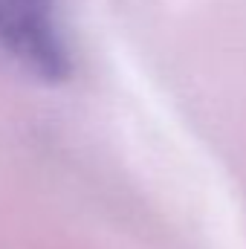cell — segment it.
<instances>
[{"instance_id":"6da1fadb","label":"cell","mask_w":246,"mask_h":249,"mask_svg":"<svg viewBox=\"0 0 246 249\" xmlns=\"http://www.w3.org/2000/svg\"><path fill=\"white\" fill-rule=\"evenodd\" d=\"M0 61L41 81H64L72 53L58 0H0Z\"/></svg>"}]
</instances>
